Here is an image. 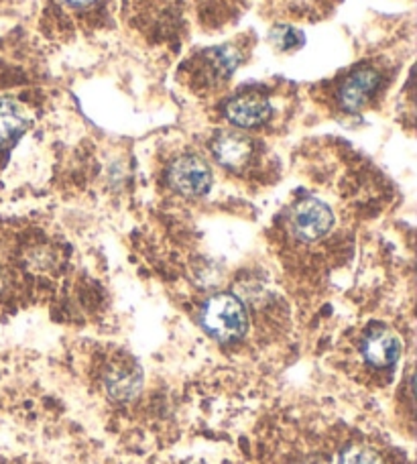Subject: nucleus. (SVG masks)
I'll return each mask as SVG.
<instances>
[{"instance_id": "f257e3e1", "label": "nucleus", "mask_w": 417, "mask_h": 464, "mask_svg": "<svg viewBox=\"0 0 417 464\" xmlns=\"http://www.w3.org/2000/svg\"><path fill=\"white\" fill-rule=\"evenodd\" d=\"M204 330L216 341L232 343L247 333L248 318L245 304L232 294L212 295L199 314Z\"/></svg>"}, {"instance_id": "f03ea898", "label": "nucleus", "mask_w": 417, "mask_h": 464, "mask_svg": "<svg viewBox=\"0 0 417 464\" xmlns=\"http://www.w3.org/2000/svg\"><path fill=\"white\" fill-rule=\"evenodd\" d=\"M332 225L334 214L328 204H324L318 198H305L291 210V230L304 243H314L328 235Z\"/></svg>"}, {"instance_id": "7ed1b4c3", "label": "nucleus", "mask_w": 417, "mask_h": 464, "mask_svg": "<svg viewBox=\"0 0 417 464\" xmlns=\"http://www.w3.org/2000/svg\"><path fill=\"white\" fill-rule=\"evenodd\" d=\"M170 184L181 196L196 198L206 194L212 184V171L208 163L196 155H183L170 169Z\"/></svg>"}, {"instance_id": "20e7f679", "label": "nucleus", "mask_w": 417, "mask_h": 464, "mask_svg": "<svg viewBox=\"0 0 417 464\" xmlns=\"http://www.w3.org/2000/svg\"><path fill=\"white\" fill-rule=\"evenodd\" d=\"M381 84V73L373 68H358L356 72L350 73V76L342 82L338 101L340 106L348 112H356L363 109L366 101L377 92Z\"/></svg>"}, {"instance_id": "39448f33", "label": "nucleus", "mask_w": 417, "mask_h": 464, "mask_svg": "<svg viewBox=\"0 0 417 464\" xmlns=\"http://www.w3.org/2000/svg\"><path fill=\"white\" fill-rule=\"evenodd\" d=\"M224 112H227V119L235 124V127L253 129L269 119L271 104L267 102L263 96L243 94L228 101Z\"/></svg>"}, {"instance_id": "423d86ee", "label": "nucleus", "mask_w": 417, "mask_h": 464, "mask_svg": "<svg viewBox=\"0 0 417 464\" xmlns=\"http://www.w3.org/2000/svg\"><path fill=\"white\" fill-rule=\"evenodd\" d=\"M212 153L216 157V161L222 163L224 168L238 169L250 160V153H253V143H250V139L245 137L243 132L224 130L214 139Z\"/></svg>"}, {"instance_id": "0eeeda50", "label": "nucleus", "mask_w": 417, "mask_h": 464, "mask_svg": "<svg viewBox=\"0 0 417 464\" xmlns=\"http://www.w3.org/2000/svg\"><path fill=\"white\" fill-rule=\"evenodd\" d=\"M402 354V341L389 330H373L363 343V356L373 367H391Z\"/></svg>"}, {"instance_id": "6e6552de", "label": "nucleus", "mask_w": 417, "mask_h": 464, "mask_svg": "<svg viewBox=\"0 0 417 464\" xmlns=\"http://www.w3.org/2000/svg\"><path fill=\"white\" fill-rule=\"evenodd\" d=\"M27 124V109L13 96H0V149L19 139Z\"/></svg>"}, {"instance_id": "1a4fd4ad", "label": "nucleus", "mask_w": 417, "mask_h": 464, "mask_svg": "<svg viewBox=\"0 0 417 464\" xmlns=\"http://www.w3.org/2000/svg\"><path fill=\"white\" fill-rule=\"evenodd\" d=\"M238 65V55L232 47H216L204 53V72L214 82L228 78Z\"/></svg>"}, {"instance_id": "9d476101", "label": "nucleus", "mask_w": 417, "mask_h": 464, "mask_svg": "<svg viewBox=\"0 0 417 464\" xmlns=\"http://www.w3.org/2000/svg\"><path fill=\"white\" fill-rule=\"evenodd\" d=\"M139 385V372H127L122 369H116L111 377H108V392H111L116 400H127L137 392Z\"/></svg>"}, {"instance_id": "9b49d317", "label": "nucleus", "mask_w": 417, "mask_h": 464, "mask_svg": "<svg viewBox=\"0 0 417 464\" xmlns=\"http://www.w3.org/2000/svg\"><path fill=\"white\" fill-rule=\"evenodd\" d=\"M340 464H383L381 457L366 446H353L342 454Z\"/></svg>"}, {"instance_id": "f8f14e48", "label": "nucleus", "mask_w": 417, "mask_h": 464, "mask_svg": "<svg viewBox=\"0 0 417 464\" xmlns=\"http://www.w3.org/2000/svg\"><path fill=\"white\" fill-rule=\"evenodd\" d=\"M273 41L277 44L281 49H291V47H297L302 45V35H299L297 31L294 29H287V27H279L273 31Z\"/></svg>"}, {"instance_id": "ddd939ff", "label": "nucleus", "mask_w": 417, "mask_h": 464, "mask_svg": "<svg viewBox=\"0 0 417 464\" xmlns=\"http://www.w3.org/2000/svg\"><path fill=\"white\" fill-rule=\"evenodd\" d=\"M60 3L68 5V6H72V8H82V6L92 5V3H94V0H60Z\"/></svg>"}]
</instances>
